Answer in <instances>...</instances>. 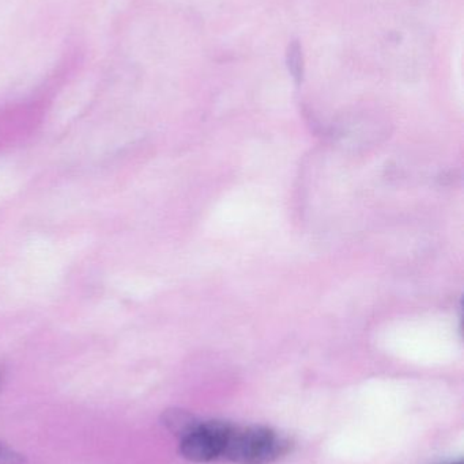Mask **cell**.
<instances>
[{
    "label": "cell",
    "instance_id": "277c9868",
    "mask_svg": "<svg viewBox=\"0 0 464 464\" xmlns=\"http://www.w3.org/2000/svg\"><path fill=\"white\" fill-rule=\"evenodd\" d=\"M24 455L0 443V464H25Z\"/></svg>",
    "mask_w": 464,
    "mask_h": 464
},
{
    "label": "cell",
    "instance_id": "6da1fadb",
    "mask_svg": "<svg viewBox=\"0 0 464 464\" xmlns=\"http://www.w3.org/2000/svg\"><path fill=\"white\" fill-rule=\"evenodd\" d=\"M288 450V439L270 428L228 422L221 459L236 464H271Z\"/></svg>",
    "mask_w": 464,
    "mask_h": 464
},
{
    "label": "cell",
    "instance_id": "8992f818",
    "mask_svg": "<svg viewBox=\"0 0 464 464\" xmlns=\"http://www.w3.org/2000/svg\"><path fill=\"white\" fill-rule=\"evenodd\" d=\"M459 464H462V463H459Z\"/></svg>",
    "mask_w": 464,
    "mask_h": 464
},
{
    "label": "cell",
    "instance_id": "5b68a950",
    "mask_svg": "<svg viewBox=\"0 0 464 464\" xmlns=\"http://www.w3.org/2000/svg\"><path fill=\"white\" fill-rule=\"evenodd\" d=\"M288 59L291 72L294 73V76H300V73H301V52H300V46L297 44H294L289 49Z\"/></svg>",
    "mask_w": 464,
    "mask_h": 464
},
{
    "label": "cell",
    "instance_id": "3957f363",
    "mask_svg": "<svg viewBox=\"0 0 464 464\" xmlns=\"http://www.w3.org/2000/svg\"><path fill=\"white\" fill-rule=\"evenodd\" d=\"M163 425L171 430L174 435L182 438L184 433H187L191 428L195 425L198 420L184 411H177V409H172V411H165L163 413Z\"/></svg>",
    "mask_w": 464,
    "mask_h": 464
},
{
    "label": "cell",
    "instance_id": "7a4b0ae2",
    "mask_svg": "<svg viewBox=\"0 0 464 464\" xmlns=\"http://www.w3.org/2000/svg\"><path fill=\"white\" fill-rule=\"evenodd\" d=\"M226 424L228 422L225 421H196L195 425L180 438V452L183 457L193 463L220 460Z\"/></svg>",
    "mask_w": 464,
    "mask_h": 464
}]
</instances>
